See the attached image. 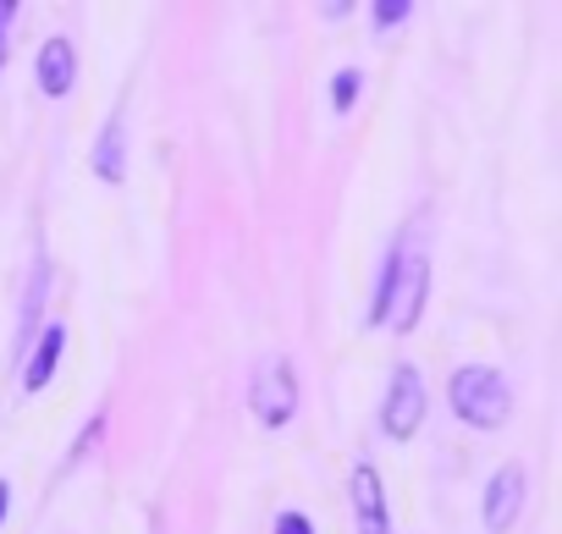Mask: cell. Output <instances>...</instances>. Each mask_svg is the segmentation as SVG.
Returning a JSON list of instances; mask_svg holds the SVG:
<instances>
[{"instance_id":"1","label":"cell","mask_w":562,"mask_h":534,"mask_svg":"<svg viewBox=\"0 0 562 534\" xmlns=\"http://www.w3.org/2000/svg\"><path fill=\"white\" fill-rule=\"evenodd\" d=\"M419 226H403L386 264H381V282H375V304H370V326H392L397 337H408L425 315L430 298V259L414 248Z\"/></svg>"},{"instance_id":"2","label":"cell","mask_w":562,"mask_h":534,"mask_svg":"<svg viewBox=\"0 0 562 534\" xmlns=\"http://www.w3.org/2000/svg\"><path fill=\"white\" fill-rule=\"evenodd\" d=\"M447 402H452V413H458L463 424H474V430H502V424L513 419V386H507V375L491 370V364H463V370L447 380Z\"/></svg>"},{"instance_id":"3","label":"cell","mask_w":562,"mask_h":534,"mask_svg":"<svg viewBox=\"0 0 562 534\" xmlns=\"http://www.w3.org/2000/svg\"><path fill=\"white\" fill-rule=\"evenodd\" d=\"M248 408L265 430H281V424H293L299 413V370L288 359H265L254 370V386H248Z\"/></svg>"},{"instance_id":"4","label":"cell","mask_w":562,"mask_h":534,"mask_svg":"<svg viewBox=\"0 0 562 534\" xmlns=\"http://www.w3.org/2000/svg\"><path fill=\"white\" fill-rule=\"evenodd\" d=\"M425 408H430V397H425L419 370H414V364H397L392 391H386V408H381V430H386L392 441H414V430L425 424Z\"/></svg>"},{"instance_id":"5","label":"cell","mask_w":562,"mask_h":534,"mask_svg":"<svg viewBox=\"0 0 562 534\" xmlns=\"http://www.w3.org/2000/svg\"><path fill=\"white\" fill-rule=\"evenodd\" d=\"M524 490H529L524 463H502V468L491 474V485H485V529H491V534H507V529L518 523Z\"/></svg>"},{"instance_id":"6","label":"cell","mask_w":562,"mask_h":534,"mask_svg":"<svg viewBox=\"0 0 562 534\" xmlns=\"http://www.w3.org/2000/svg\"><path fill=\"white\" fill-rule=\"evenodd\" d=\"M348 496H353V518H359V534H392V512H386V485L370 463L353 468L348 479Z\"/></svg>"},{"instance_id":"7","label":"cell","mask_w":562,"mask_h":534,"mask_svg":"<svg viewBox=\"0 0 562 534\" xmlns=\"http://www.w3.org/2000/svg\"><path fill=\"white\" fill-rule=\"evenodd\" d=\"M94 177L111 182V188H122V177H127V122H122V111H111L105 127H100V144H94Z\"/></svg>"},{"instance_id":"8","label":"cell","mask_w":562,"mask_h":534,"mask_svg":"<svg viewBox=\"0 0 562 534\" xmlns=\"http://www.w3.org/2000/svg\"><path fill=\"white\" fill-rule=\"evenodd\" d=\"M78 83V50H72V39H45V50H40V89L50 94V100H61L67 89Z\"/></svg>"},{"instance_id":"9","label":"cell","mask_w":562,"mask_h":534,"mask_svg":"<svg viewBox=\"0 0 562 534\" xmlns=\"http://www.w3.org/2000/svg\"><path fill=\"white\" fill-rule=\"evenodd\" d=\"M61 353H67V326H45L40 348L29 353V370H23V391H45V386H50V375H56V364H61Z\"/></svg>"},{"instance_id":"10","label":"cell","mask_w":562,"mask_h":534,"mask_svg":"<svg viewBox=\"0 0 562 534\" xmlns=\"http://www.w3.org/2000/svg\"><path fill=\"white\" fill-rule=\"evenodd\" d=\"M359 83H364V78H359L353 67H348V72H337V78H331V105H337V111H353V100H359Z\"/></svg>"},{"instance_id":"11","label":"cell","mask_w":562,"mask_h":534,"mask_svg":"<svg viewBox=\"0 0 562 534\" xmlns=\"http://www.w3.org/2000/svg\"><path fill=\"white\" fill-rule=\"evenodd\" d=\"M408 12H414V0H381V7H375V29L386 34V29H397Z\"/></svg>"},{"instance_id":"12","label":"cell","mask_w":562,"mask_h":534,"mask_svg":"<svg viewBox=\"0 0 562 534\" xmlns=\"http://www.w3.org/2000/svg\"><path fill=\"white\" fill-rule=\"evenodd\" d=\"M276 534H315V523H310V512H281Z\"/></svg>"},{"instance_id":"13","label":"cell","mask_w":562,"mask_h":534,"mask_svg":"<svg viewBox=\"0 0 562 534\" xmlns=\"http://www.w3.org/2000/svg\"><path fill=\"white\" fill-rule=\"evenodd\" d=\"M18 23V0H0V67H7V34Z\"/></svg>"},{"instance_id":"14","label":"cell","mask_w":562,"mask_h":534,"mask_svg":"<svg viewBox=\"0 0 562 534\" xmlns=\"http://www.w3.org/2000/svg\"><path fill=\"white\" fill-rule=\"evenodd\" d=\"M7 507H12V485L0 479V523H7Z\"/></svg>"}]
</instances>
